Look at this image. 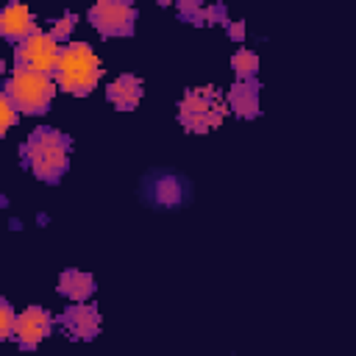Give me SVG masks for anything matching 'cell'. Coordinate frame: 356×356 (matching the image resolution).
Instances as JSON below:
<instances>
[{
    "label": "cell",
    "mask_w": 356,
    "mask_h": 356,
    "mask_svg": "<svg viewBox=\"0 0 356 356\" xmlns=\"http://www.w3.org/2000/svg\"><path fill=\"white\" fill-rule=\"evenodd\" d=\"M17 117H19V111L14 108V103L6 97V92H0V139L17 125Z\"/></svg>",
    "instance_id": "14"
},
{
    "label": "cell",
    "mask_w": 356,
    "mask_h": 356,
    "mask_svg": "<svg viewBox=\"0 0 356 356\" xmlns=\"http://www.w3.org/2000/svg\"><path fill=\"white\" fill-rule=\"evenodd\" d=\"M103 75L97 53L86 42H72L61 47L58 67H56V83L70 95H89Z\"/></svg>",
    "instance_id": "2"
},
{
    "label": "cell",
    "mask_w": 356,
    "mask_h": 356,
    "mask_svg": "<svg viewBox=\"0 0 356 356\" xmlns=\"http://www.w3.org/2000/svg\"><path fill=\"white\" fill-rule=\"evenodd\" d=\"M225 111H228V106L214 86L189 89L178 103V120L192 134H209L211 128H217L222 122Z\"/></svg>",
    "instance_id": "3"
},
{
    "label": "cell",
    "mask_w": 356,
    "mask_h": 356,
    "mask_svg": "<svg viewBox=\"0 0 356 356\" xmlns=\"http://www.w3.org/2000/svg\"><path fill=\"white\" fill-rule=\"evenodd\" d=\"M58 56H61V44L44 33V31H33L31 36H25L22 42H17L14 47V61L17 70L25 72H39V75H50L58 67Z\"/></svg>",
    "instance_id": "5"
},
{
    "label": "cell",
    "mask_w": 356,
    "mask_h": 356,
    "mask_svg": "<svg viewBox=\"0 0 356 356\" xmlns=\"http://www.w3.org/2000/svg\"><path fill=\"white\" fill-rule=\"evenodd\" d=\"M14 320H17V312L11 309L8 300L0 298V342L8 339V337L14 334Z\"/></svg>",
    "instance_id": "15"
},
{
    "label": "cell",
    "mask_w": 356,
    "mask_h": 356,
    "mask_svg": "<svg viewBox=\"0 0 356 356\" xmlns=\"http://www.w3.org/2000/svg\"><path fill=\"white\" fill-rule=\"evenodd\" d=\"M228 36L239 42V39L245 36V22H231V25H228Z\"/></svg>",
    "instance_id": "18"
},
{
    "label": "cell",
    "mask_w": 356,
    "mask_h": 356,
    "mask_svg": "<svg viewBox=\"0 0 356 356\" xmlns=\"http://www.w3.org/2000/svg\"><path fill=\"white\" fill-rule=\"evenodd\" d=\"M231 67H234V72H236L239 81H253L256 72H259V56L253 50H248V47H239L231 56Z\"/></svg>",
    "instance_id": "13"
},
{
    "label": "cell",
    "mask_w": 356,
    "mask_h": 356,
    "mask_svg": "<svg viewBox=\"0 0 356 356\" xmlns=\"http://www.w3.org/2000/svg\"><path fill=\"white\" fill-rule=\"evenodd\" d=\"M50 325H53V320H50L47 309H42V306H28V309L19 312L17 320H14V337H17L19 348L33 350V348L50 334Z\"/></svg>",
    "instance_id": "7"
},
{
    "label": "cell",
    "mask_w": 356,
    "mask_h": 356,
    "mask_svg": "<svg viewBox=\"0 0 356 356\" xmlns=\"http://www.w3.org/2000/svg\"><path fill=\"white\" fill-rule=\"evenodd\" d=\"M106 95H108V100H111L117 108L128 111V108H134V106L142 100V95H145L142 78H136V75H120V78H114V81L108 83Z\"/></svg>",
    "instance_id": "11"
},
{
    "label": "cell",
    "mask_w": 356,
    "mask_h": 356,
    "mask_svg": "<svg viewBox=\"0 0 356 356\" xmlns=\"http://www.w3.org/2000/svg\"><path fill=\"white\" fill-rule=\"evenodd\" d=\"M61 325L72 339H95L100 334V312L89 303H75L61 314Z\"/></svg>",
    "instance_id": "8"
},
{
    "label": "cell",
    "mask_w": 356,
    "mask_h": 356,
    "mask_svg": "<svg viewBox=\"0 0 356 356\" xmlns=\"http://www.w3.org/2000/svg\"><path fill=\"white\" fill-rule=\"evenodd\" d=\"M6 97L22 114H42L50 108L56 97V81L50 75L14 70L11 78L6 81Z\"/></svg>",
    "instance_id": "4"
},
{
    "label": "cell",
    "mask_w": 356,
    "mask_h": 356,
    "mask_svg": "<svg viewBox=\"0 0 356 356\" xmlns=\"http://www.w3.org/2000/svg\"><path fill=\"white\" fill-rule=\"evenodd\" d=\"M36 31V19L28 6L22 3H8L0 8V36L8 42H22Z\"/></svg>",
    "instance_id": "9"
},
{
    "label": "cell",
    "mask_w": 356,
    "mask_h": 356,
    "mask_svg": "<svg viewBox=\"0 0 356 356\" xmlns=\"http://www.w3.org/2000/svg\"><path fill=\"white\" fill-rule=\"evenodd\" d=\"M72 28H75V17L72 14H64V17H58V19H53V28L47 31L56 42H64L70 33H72Z\"/></svg>",
    "instance_id": "16"
},
{
    "label": "cell",
    "mask_w": 356,
    "mask_h": 356,
    "mask_svg": "<svg viewBox=\"0 0 356 356\" xmlns=\"http://www.w3.org/2000/svg\"><path fill=\"white\" fill-rule=\"evenodd\" d=\"M156 192H159V197H161L164 203H175V200H178V195H181V192H178V181H170V178H167V181H161Z\"/></svg>",
    "instance_id": "17"
},
{
    "label": "cell",
    "mask_w": 356,
    "mask_h": 356,
    "mask_svg": "<svg viewBox=\"0 0 356 356\" xmlns=\"http://www.w3.org/2000/svg\"><path fill=\"white\" fill-rule=\"evenodd\" d=\"M58 292L64 298L75 300V303H83L95 292V278L89 273H83V270H67V273L58 275Z\"/></svg>",
    "instance_id": "12"
},
{
    "label": "cell",
    "mask_w": 356,
    "mask_h": 356,
    "mask_svg": "<svg viewBox=\"0 0 356 356\" xmlns=\"http://www.w3.org/2000/svg\"><path fill=\"white\" fill-rule=\"evenodd\" d=\"M89 22L103 36H128L136 25V8L120 0H100L89 8Z\"/></svg>",
    "instance_id": "6"
},
{
    "label": "cell",
    "mask_w": 356,
    "mask_h": 356,
    "mask_svg": "<svg viewBox=\"0 0 356 356\" xmlns=\"http://www.w3.org/2000/svg\"><path fill=\"white\" fill-rule=\"evenodd\" d=\"M3 70H6V64H3V58H0V75H3Z\"/></svg>",
    "instance_id": "19"
},
{
    "label": "cell",
    "mask_w": 356,
    "mask_h": 356,
    "mask_svg": "<svg viewBox=\"0 0 356 356\" xmlns=\"http://www.w3.org/2000/svg\"><path fill=\"white\" fill-rule=\"evenodd\" d=\"M236 117L242 120H253L259 114V83L253 81H236L228 92V103H225Z\"/></svg>",
    "instance_id": "10"
},
{
    "label": "cell",
    "mask_w": 356,
    "mask_h": 356,
    "mask_svg": "<svg viewBox=\"0 0 356 356\" xmlns=\"http://www.w3.org/2000/svg\"><path fill=\"white\" fill-rule=\"evenodd\" d=\"M22 156L36 178L56 184L70 167V139L56 128H36L28 136Z\"/></svg>",
    "instance_id": "1"
}]
</instances>
